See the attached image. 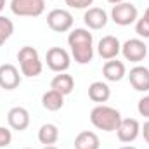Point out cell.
I'll list each match as a JSON object with an SVG mask.
<instances>
[{"label": "cell", "mask_w": 149, "mask_h": 149, "mask_svg": "<svg viewBox=\"0 0 149 149\" xmlns=\"http://www.w3.org/2000/svg\"><path fill=\"white\" fill-rule=\"evenodd\" d=\"M135 33L141 38H149V7L144 10V16L135 21Z\"/></svg>", "instance_id": "22"}, {"label": "cell", "mask_w": 149, "mask_h": 149, "mask_svg": "<svg viewBox=\"0 0 149 149\" xmlns=\"http://www.w3.org/2000/svg\"><path fill=\"white\" fill-rule=\"evenodd\" d=\"M10 10L19 17H38L45 10V0H10Z\"/></svg>", "instance_id": "4"}, {"label": "cell", "mask_w": 149, "mask_h": 149, "mask_svg": "<svg viewBox=\"0 0 149 149\" xmlns=\"http://www.w3.org/2000/svg\"><path fill=\"white\" fill-rule=\"evenodd\" d=\"M64 2L71 9H90V5L94 3V0H64Z\"/></svg>", "instance_id": "24"}, {"label": "cell", "mask_w": 149, "mask_h": 149, "mask_svg": "<svg viewBox=\"0 0 149 149\" xmlns=\"http://www.w3.org/2000/svg\"><path fill=\"white\" fill-rule=\"evenodd\" d=\"M121 121V114L118 109H114L111 106L106 104H99L90 111V123L97 128V130H104V132H116L118 125Z\"/></svg>", "instance_id": "2"}, {"label": "cell", "mask_w": 149, "mask_h": 149, "mask_svg": "<svg viewBox=\"0 0 149 149\" xmlns=\"http://www.w3.org/2000/svg\"><path fill=\"white\" fill-rule=\"evenodd\" d=\"M17 61H19V68H21V74L28 76V78H35L42 73L43 64L40 61L37 49L26 45L23 49H19L17 52Z\"/></svg>", "instance_id": "3"}, {"label": "cell", "mask_w": 149, "mask_h": 149, "mask_svg": "<svg viewBox=\"0 0 149 149\" xmlns=\"http://www.w3.org/2000/svg\"><path fill=\"white\" fill-rule=\"evenodd\" d=\"M83 21L88 30H102L108 24V14L101 7H90L83 14Z\"/></svg>", "instance_id": "13"}, {"label": "cell", "mask_w": 149, "mask_h": 149, "mask_svg": "<svg viewBox=\"0 0 149 149\" xmlns=\"http://www.w3.org/2000/svg\"><path fill=\"white\" fill-rule=\"evenodd\" d=\"M45 61H47L49 70H52L56 73H64L71 66V56L68 54V50H64L61 47L49 49L45 54Z\"/></svg>", "instance_id": "7"}, {"label": "cell", "mask_w": 149, "mask_h": 149, "mask_svg": "<svg viewBox=\"0 0 149 149\" xmlns=\"http://www.w3.org/2000/svg\"><path fill=\"white\" fill-rule=\"evenodd\" d=\"M121 54L130 63H141L148 56V45L141 38H130L121 45Z\"/></svg>", "instance_id": "8"}, {"label": "cell", "mask_w": 149, "mask_h": 149, "mask_svg": "<svg viewBox=\"0 0 149 149\" xmlns=\"http://www.w3.org/2000/svg\"><path fill=\"white\" fill-rule=\"evenodd\" d=\"M128 80L137 92H149V68L134 66L128 73Z\"/></svg>", "instance_id": "14"}, {"label": "cell", "mask_w": 149, "mask_h": 149, "mask_svg": "<svg viewBox=\"0 0 149 149\" xmlns=\"http://www.w3.org/2000/svg\"><path fill=\"white\" fill-rule=\"evenodd\" d=\"M68 45L71 56L78 64H88L94 59V38L85 28H74L68 35Z\"/></svg>", "instance_id": "1"}, {"label": "cell", "mask_w": 149, "mask_h": 149, "mask_svg": "<svg viewBox=\"0 0 149 149\" xmlns=\"http://www.w3.org/2000/svg\"><path fill=\"white\" fill-rule=\"evenodd\" d=\"M111 19L118 26H130L139 19V10L134 3L130 2H121L113 5L111 9Z\"/></svg>", "instance_id": "5"}, {"label": "cell", "mask_w": 149, "mask_h": 149, "mask_svg": "<svg viewBox=\"0 0 149 149\" xmlns=\"http://www.w3.org/2000/svg\"><path fill=\"white\" fill-rule=\"evenodd\" d=\"M59 139V128L54 125V123H45L40 127L38 130V141L43 144V146H52L56 144Z\"/></svg>", "instance_id": "20"}, {"label": "cell", "mask_w": 149, "mask_h": 149, "mask_svg": "<svg viewBox=\"0 0 149 149\" xmlns=\"http://www.w3.org/2000/svg\"><path fill=\"white\" fill-rule=\"evenodd\" d=\"M19 83H21V74L14 64L5 63L0 66V87L3 90H14L19 87Z\"/></svg>", "instance_id": "10"}, {"label": "cell", "mask_w": 149, "mask_h": 149, "mask_svg": "<svg viewBox=\"0 0 149 149\" xmlns=\"http://www.w3.org/2000/svg\"><path fill=\"white\" fill-rule=\"evenodd\" d=\"M73 16L66 9H52L47 14V24L56 33H66L73 28Z\"/></svg>", "instance_id": "6"}, {"label": "cell", "mask_w": 149, "mask_h": 149, "mask_svg": "<svg viewBox=\"0 0 149 149\" xmlns=\"http://www.w3.org/2000/svg\"><path fill=\"white\" fill-rule=\"evenodd\" d=\"M12 33H14V23L9 17L0 16V47L12 37Z\"/></svg>", "instance_id": "21"}, {"label": "cell", "mask_w": 149, "mask_h": 149, "mask_svg": "<svg viewBox=\"0 0 149 149\" xmlns=\"http://www.w3.org/2000/svg\"><path fill=\"white\" fill-rule=\"evenodd\" d=\"M12 142V134L9 128L0 127V149H5L9 144Z\"/></svg>", "instance_id": "23"}, {"label": "cell", "mask_w": 149, "mask_h": 149, "mask_svg": "<svg viewBox=\"0 0 149 149\" xmlns=\"http://www.w3.org/2000/svg\"><path fill=\"white\" fill-rule=\"evenodd\" d=\"M109 97H111V88L108 83H104V81L90 83V87H88V99L90 101L102 104V102H108Z\"/></svg>", "instance_id": "16"}, {"label": "cell", "mask_w": 149, "mask_h": 149, "mask_svg": "<svg viewBox=\"0 0 149 149\" xmlns=\"http://www.w3.org/2000/svg\"><path fill=\"white\" fill-rule=\"evenodd\" d=\"M42 106L47 109V111H59L63 106H64V95L59 94L57 90H47L43 95H42Z\"/></svg>", "instance_id": "19"}, {"label": "cell", "mask_w": 149, "mask_h": 149, "mask_svg": "<svg viewBox=\"0 0 149 149\" xmlns=\"http://www.w3.org/2000/svg\"><path fill=\"white\" fill-rule=\"evenodd\" d=\"M109 3H113V5H116V3H121V2H125V0H108Z\"/></svg>", "instance_id": "27"}, {"label": "cell", "mask_w": 149, "mask_h": 149, "mask_svg": "<svg viewBox=\"0 0 149 149\" xmlns=\"http://www.w3.org/2000/svg\"><path fill=\"white\" fill-rule=\"evenodd\" d=\"M101 141L95 132L83 130L74 137V149H99Z\"/></svg>", "instance_id": "17"}, {"label": "cell", "mask_w": 149, "mask_h": 149, "mask_svg": "<svg viewBox=\"0 0 149 149\" xmlns=\"http://www.w3.org/2000/svg\"><path fill=\"white\" fill-rule=\"evenodd\" d=\"M120 149H137V148H134V146H123V148H120Z\"/></svg>", "instance_id": "29"}, {"label": "cell", "mask_w": 149, "mask_h": 149, "mask_svg": "<svg viewBox=\"0 0 149 149\" xmlns=\"http://www.w3.org/2000/svg\"><path fill=\"white\" fill-rule=\"evenodd\" d=\"M141 134V123L135 118H121L118 128H116V135L120 142H134Z\"/></svg>", "instance_id": "9"}, {"label": "cell", "mask_w": 149, "mask_h": 149, "mask_svg": "<svg viewBox=\"0 0 149 149\" xmlns=\"http://www.w3.org/2000/svg\"><path fill=\"white\" fill-rule=\"evenodd\" d=\"M7 123L12 130H17V132H23L30 127V113L26 108H21V106H16L12 108L10 111L7 113Z\"/></svg>", "instance_id": "12"}, {"label": "cell", "mask_w": 149, "mask_h": 149, "mask_svg": "<svg viewBox=\"0 0 149 149\" xmlns=\"http://www.w3.org/2000/svg\"><path fill=\"white\" fill-rule=\"evenodd\" d=\"M43 149H59V148H56V146H45Z\"/></svg>", "instance_id": "30"}, {"label": "cell", "mask_w": 149, "mask_h": 149, "mask_svg": "<svg viewBox=\"0 0 149 149\" xmlns=\"http://www.w3.org/2000/svg\"><path fill=\"white\" fill-rule=\"evenodd\" d=\"M97 52L99 56L104 59V61H109V59H116V56L121 52V43L120 40L113 35H106L99 40L97 43Z\"/></svg>", "instance_id": "11"}, {"label": "cell", "mask_w": 149, "mask_h": 149, "mask_svg": "<svg viewBox=\"0 0 149 149\" xmlns=\"http://www.w3.org/2000/svg\"><path fill=\"white\" fill-rule=\"evenodd\" d=\"M50 88L52 90H57L59 94H63V95H68V94H71L74 88V80L71 74L68 73H59L56 74L54 78H52V81H50Z\"/></svg>", "instance_id": "18"}, {"label": "cell", "mask_w": 149, "mask_h": 149, "mask_svg": "<svg viewBox=\"0 0 149 149\" xmlns=\"http://www.w3.org/2000/svg\"><path fill=\"white\" fill-rule=\"evenodd\" d=\"M24 149H31V148H24Z\"/></svg>", "instance_id": "31"}, {"label": "cell", "mask_w": 149, "mask_h": 149, "mask_svg": "<svg viewBox=\"0 0 149 149\" xmlns=\"http://www.w3.org/2000/svg\"><path fill=\"white\" fill-rule=\"evenodd\" d=\"M141 132H142V135H144V141L149 144V120L141 127Z\"/></svg>", "instance_id": "26"}, {"label": "cell", "mask_w": 149, "mask_h": 149, "mask_svg": "<svg viewBox=\"0 0 149 149\" xmlns=\"http://www.w3.org/2000/svg\"><path fill=\"white\" fill-rule=\"evenodd\" d=\"M102 74H104V78H106L108 81H120V80L125 78L127 68H125V64H123L121 61H118V59H109V61H106L104 66H102Z\"/></svg>", "instance_id": "15"}, {"label": "cell", "mask_w": 149, "mask_h": 149, "mask_svg": "<svg viewBox=\"0 0 149 149\" xmlns=\"http://www.w3.org/2000/svg\"><path fill=\"white\" fill-rule=\"evenodd\" d=\"M137 111L141 116H144V118H148L149 120V95H144L141 101H139V104H137Z\"/></svg>", "instance_id": "25"}, {"label": "cell", "mask_w": 149, "mask_h": 149, "mask_svg": "<svg viewBox=\"0 0 149 149\" xmlns=\"http://www.w3.org/2000/svg\"><path fill=\"white\" fill-rule=\"evenodd\" d=\"M3 7H5V0H0V12L3 10Z\"/></svg>", "instance_id": "28"}]
</instances>
